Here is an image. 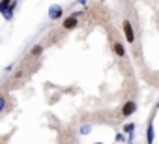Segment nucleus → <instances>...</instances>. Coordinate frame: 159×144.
<instances>
[{"label":"nucleus","instance_id":"obj_6","mask_svg":"<svg viewBox=\"0 0 159 144\" xmlns=\"http://www.w3.org/2000/svg\"><path fill=\"white\" fill-rule=\"evenodd\" d=\"M15 8H17V0H11V4H10V8L2 13L4 15V19L6 21H10V19H13V11H15Z\"/></svg>","mask_w":159,"mask_h":144},{"label":"nucleus","instance_id":"obj_15","mask_svg":"<svg viewBox=\"0 0 159 144\" xmlns=\"http://www.w3.org/2000/svg\"><path fill=\"white\" fill-rule=\"evenodd\" d=\"M94 144H101V142H94Z\"/></svg>","mask_w":159,"mask_h":144},{"label":"nucleus","instance_id":"obj_13","mask_svg":"<svg viewBox=\"0 0 159 144\" xmlns=\"http://www.w3.org/2000/svg\"><path fill=\"white\" fill-rule=\"evenodd\" d=\"M116 140H118V142H124L125 138H124V135H122V133H118V135H116Z\"/></svg>","mask_w":159,"mask_h":144},{"label":"nucleus","instance_id":"obj_9","mask_svg":"<svg viewBox=\"0 0 159 144\" xmlns=\"http://www.w3.org/2000/svg\"><path fill=\"white\" fill-rule=\"evenodd\" d=\"M41 52H43V47H41V45H34V47H32V51H30V54H32V56H39Z\"/></svg>","mask_w":159,"mask_h":144},{"label":"nucleus","instance_id":"obj_11","mask_svg":"<svg viewBox=\"0 0 159 144\" xmlns=\"http://www.w3.org/2000/svg\"><path fill=\"white\" fill-rule=\"evenodd\" d=\"M4 109H6V97H4V96H0V114H2Z\"/></svg>","mask_w":159,"mask_h":144},{"label":"nucleus","instance_id":"obj_14","mask_svg":"<svg viewBox=\"0 0 159 144\" xmlns=\"http://www.w3.org/2000/svg\"><path fill=\"white\" fill-rule=\"evenodd\" d=\"M77 4H81V6H86V0H77Z\"/></svg>","mask_w":159,"mask_h":144},{"label":"nucleus","instance_id":"obj_10","mask_svg":"<svg viewBox=\"0 0 159 144\" xmlns=\"http://www.w3.org/2000/svg\"><path fill=\"white\" fill-rule=\"evenodd\" d=\"M124 131H125V133H129V135H131V133H133V131H135V124H125V125H124Z\"/></svg>","mask_w":159,"mask_h":144},{"label":"nucleus","instance_id":"obj_7","mask_svg":"<svg viewBox=\"0 0 159 144\" xmlns=\"http://www.w3.org/2000/svg\"><path fill=\"white\" fill-rule=\"evenodd\" d=\"M146 137H148L146 140H148V142L152 144V142H153V124H150V125H148V131H146Z\"/></svg>","mask_w":159,"mask_h":144},{"label":"nucleus","instance_id":"obj_1","mask_svg":"<svg viewBox=\"0 0 159 144\" xmlns=\"http://www.w3.org/2000/svg\"><path fill=\"white\" fill-rule=\"evenodd\" d=\"M122 30H124V36H125L127 43L133 45V43H135V32H133V25H131L129 19H124V21H122Z\"/></svg>","mask_w":159,"mask_h":144},{"label":"nucleus","instance_id":"obj_8","mask_svg":"<svg viewBox=\"0 0 159 144\" xmlns=\"http://www.w3.org/2000/svg\"><path fill=\"white\" fill-rule=\"evenodd\" d=\"M11 4V0H0V13H4Z\"/></svg>","mask_w":159,"mask_h":144},{"label":"nucleus","instance_id":"obj_5","mask_svg":"<svg viewBox=\"0 0 159 144\" xmlns=\"http://www.w3.org/2000/svg\"><path fill=\"white\" fill-rule=\"evenodd\" d=\"M112 51H114V54H116L118 58H124V56H125V47H124V43H120V41H114V43H112Z\"/></svg>","mask_w":159,"mask_h":144},{"label":"nucleus","instance_id":"obj_2","mask_svg":"<svg viewBox=\"0 0 159 144\" xmlns=\"http://www.w3.org/2000/svg\"><path fill=\"white\" fill-rule=\"evenodd\" d=\"M79 15H81V13H73V15H69L67 19H64V21H62L64 30H73V28H77V26H79Z\"/></svg>","mask_w":159,"mask_h":144},{"label":"nucleus","instance_id":"obj_12","mask_svg":"<svg viewBox=\"0 0 159 144\" xmlns=\"http://www.w3.org/2000/svg\"><path fill=\"white\" fill-rule=\"evenodd\" d=\"M81 133H84V135H86V133H90V125H84V127H81Z\"/></svg>","mask_w":159,"mask_h":144},{"label":"nucleus","instance_id":"obj_4","mask_svg":"<svg viewBox=\"0 0 159 144\" xmlns=\"http://www.w3.org/2000/svg\"><path fill=\"white\" fill-rule=\"evenodd\" d=\"M137 112V103L135 101H125L124 105H122V114L124 116H131V114H135Z\"/></svg>","mask_w":159,"mask_h":144},{"label":"nucleus","instance_id":"obj_3","mask_svg":"<svg viewBox=\"0 0 159 144\" xmlns=\"http://www.w3.org/2000/svg\"><path fill=\"white\" fill-rule=\"evenodd\" d=\"M62 15H64V10H62V6H58V4H52V6L49 8V19H51V21H58V19H62Z\"/></svg>","mask_w":159,"mask_h":144}]
</instances>
